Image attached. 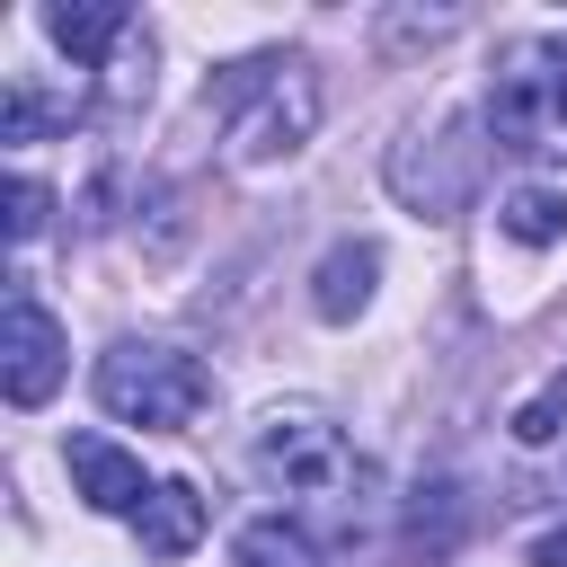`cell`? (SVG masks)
<instances>
[{
  "instance_id": "52a82bcc",
  "label": "cell",
  "mask_w": 567,
  "mask_h": 567,
  "mask_svg": "<svg viewBox=\"0 0 567 567\" xmlns=\"http://www.w3.org/2000/svg\"><path fill=\"white\" fill-rule=\"evenodd\" d=\"M71 487H80L97 514H142V496H151L159 478H142V461H133L124 443H106V434H80V443H71Z\"/></svg>"
},
{
  "instance_id": "2e32d148",
  "label": "cell",
  "mask_w": 567,
  "mask_h": 567,
  "mask_svg": "<svg viewBox=\"0 0 567 567\" xmlns=\"http://www.w3.org/2000/svg\"><path fill=\"white\" fill-rule=\"evenodd\" d=\"M461 27V9H425V18H381V35L390 44H408V35H452Z\"/></svg>"
},
{
  "instance_id": "4fadbf2b",
  "label": "cell",
  "mask_w": 567,
  "mask_h": 567,
  "mask_svg": "<svg viewBox=\"0 0 567 567\" xmlns=\"http://www.w3.org/2000/svg\"><path fill=\"white\" fill-rule=\"evenodd\" d=\"M239 567H319V549H310L301 523H248L239 532Z\"/></svg>"
},
{
  "instance_id": "5bb4252c",
  "label": "cell",
  "mask_w": 567,
  "mask_h": 567,
  "mask_svg": "<svg viewBox=\"0 0 567 567\" xmlns=\"http://www.w3.org/2000/svg\"><path fill=\"white\" fill-rule=\"evenodd\" d=\"M558 425H567V372H549V381L514 408V434H523V443H549Z\"/></svg>"
},
{
  "instance_id": "3957f363",
  "label": "cell",
  "mask_w": 567,
  "mask_h": 567,
  "mask_svg": "<svg viewBox=\"0 0 567 567\" xmlns=\"http://www.w3.org/2000/svg\"><path fill=\"white\" fill-rule=\"evenodd\" d=\"M478 124L496 133V151H558L567 142V35L505 44L496 71H487Z\"/></svg>"
},
{
  "instance_id": "30bf717a",
  "label": "cell",
  "mask_w": 567,
  "mask_h": 567,
  "mask_svg": "<svg viewBox=\"0 0 567 567\" xmlns=\"http://www.w3.org/2000/svg\"><path fill=\"white\" fill-rule=\"evenodd\" d=\"M133 532H142V549H151V558H186V549L204 540V496H195L186 478H159V487L142 496Z\"/></svg>"
},
{
  "instance_id": "9a60e30c",
  "label": "cell",
  "mask_w": 567,
  "mask_h": 567,
  "mask_svg": "<svg viewBox=\"0 0 567 567\" xmlns=\"http://www.w3.org/2000/svg\"><path fill=\"white\" fill-rule=\"evenodd\" d=\"M44 213H53V195H44L35 177H9V239H18V248L44 230Z\"/></svg>"
},
{
  "instance_id": "9c48e42d",
  "label": "cell",
  "mask_w": 567,
  "mask_h": 567,
  "mask_svg": "<svg viewBox=\"0 0 567 567\" xmlns=\"http://www.w3.org/2000/svg\"><path fill=\"white\" fill-rule=\"evenodd\" d=\"M372 284H381V248H372V239H337V248L319 257V275H310V310H319V319H354V310L372 301Z\"/></svg>"
},
{
  "instance_id": "7a4b0ae2",
  "label": "cell",
  "mask_w": 567,
  "mask_h": 567,
  "mask_svg": "<svg viewBox=\"0 0 567 567\" xmlns=\"http://www.w3.org/2000/svg\"><path fill=\"white\" fill-rule=\"evenodd\" d=\"M248 461H257V478H266L284 505H301V514H346L354 487H372L363 452L346 443V425H337L328 408H266Z\"/></svg>"
},
{
  "instance_id": "7c38bea8",
  "label": "cell",
  "mask_w": 567,
  "mask_h": 567,
  "mask_svg": "<svg viewBox=\"0 0 567 567\" xmlns=\"http://www.w3.org/2000/svg\"><path fill=\"white\" fill-rule=\"evenodd\" d=\"M452 540H461V487H452V478H434V487H416V505H408V549L434 567Z\"/></svg>"
},
{
  "instance_id": "e0dca14e",
  "label": "cell",
  "mask_w": 567,
  "mask_h": 567,
  "mask_svg": "<svg viewBox=\"0 0 567 567\" xmlns=\"http://www.w3.org/2000/svg\"><path fill=\"white\" fill-rule=\"evenodd\" d=\"M532 567H567V532H540L532 540Z\"/></svg>"
},
{
  "instance_id": "8992f818",
  "label": "cell",
  "mask_w": 567,
  "mask_h": 567,
  "mask_svg": "<svg viewBox=\"0 0 567 567\" xmlns=\"http://www.w3.org/2000/svg\"><path fill=\"white\" fill-rule=\"evenodd\" d=\"M470 177H478V142H470V124H443L434 142L416 133V142H399L390 151V186H399V204L408 213H461V195H470Z\"/></svg>"
},
{
  "instance_id": "277c9868",
  "label": "cell",
  "mask_w": 567,
  "mask_h": 567,
  "mask_svg": "<svg viewBox=\"0 0 567 567\" xmlns=\"http://www.w3.org/2000/svg\"><path fill=\"white\" fill-rule=\"evenodd\" d=\"M204 399H213V372L186 346H106L97 354V408L124 416V425L177 434V425L204 416Z\"/></svg>"
},
{
  "instance_id": "ba28073f",
  "label": "cell",
  "mask_w": 567,
  "mask_h": 567,
  "mask_svg": "<svg viewBox=\"0 0 567 567\" xmlns=\"http://www.w3.org/2000/svg\"><path fill=\"white\" fill-rule=\"evenodd\" d=\"M44 35L71 62H106L115 44H133V9H115V0H53L44 9Z\"/></svg>"
},
{
  "instance_id": "8fae6325",
  "label": "cell",
  "mask_w": 567,
  "mask_h": 567,
  "mask_svg": "<svg viewBox=\"0 0 567 567\" xmlns=\"http://www.w3.org/2000/svg\"><path fill=\"white\" fill-rule=\"evenodd\" d=\"M496 230H505L514 248H558V239H567V186H558V177L514 186V195L496 204Z\"/></svg>"
},
{
  "instance_id": "5b68a950",
  "label": "cell",
  "mask_w": 567,
  "mask_h": 567,
  "mask_svg": "<svg viewBox=\"0 0 567 567\" xmlns=\"http://www.w3.org/2000/svg\"><path fill=\"white\" fill-rule=\"evenodd\" d=\"M62 363H71L62 319L18 284V292H9V319H0V390H9V408H44L53 381H62Z\"/></svg>"
},
{
  "instance_id": "6da1fadb",
  "label": "cell",
  "mask_w": 567,
  "mask_h": 567,
  "mask_svg": "<svg viewBox=\"0 0 567 567\" xmlns=\"http://www.w3.org/2000/svg\"><path fill=\"white\" fill-rule=\"evenodd\" d=\"M213 115H221V151H230V168L292 159V151L319 133V71H310L301 53L239 62V71L213 89Z\"/></svg>"
}]
</instances>
